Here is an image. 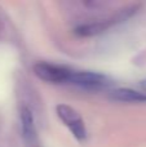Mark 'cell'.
Returning <instances> with one entry per match:
<instances>
[{"instance_id": "1", "label": "cell", "mask_w": 146, "mask_h": 147, "mask_svg": "<svg viewBox=\"0 0 146 147\" xmlns=\"http://www.w3.org/2000/svg\"><path fill=\"white\" fill-rule=\"evenodd\" d=\"M139 9V5H131V7H127L120 9L116 14H114L111 18L106 21H100V22H92V23H85V25H80L78 26L74 30V32L78 36H82V38H91V36H96V35H101L102 32L107 31L111 26L116 25V23H120L127 21L128 18H131L135 13Z\"/></svg>"}, {"instance_id": "2", "label": "cell", "mask_w": 146, "mask_h": 147, "mask_svg": "<svg viewBox=\"0 0 146 147\" xmlns=\"http://www.w3.org/2000/svg\"><path fill=\"white\" fill-rule=\"evenodd\" d=\"M56 112L57 116L59 117L62 123L66 125L70 129V132L72 133L75 138L80 142L87 140V128H85L84 120L82 119L80 114L74 109V107L69 106V105H57L56 107Z\"/></svg>"}, {"instance_id": "3", "label": "cell", "mask_w": 146, "mask_h": 147, "mask_svg": "<svg viewBox=\"0 0 146 147\" xmlns=\"http://www.w3.org/2000/svg\"><path fill=\"white\" fill-rule=\"evenodd\" d=\"M32 70L40 80L51 84H69L72 74L69 67L49 62H38L32 66Z\"/></svg>"}, {"instance_id": "4", "label": "cell", "mask_w": 146, "mask_h": 147, "mask_svg": "<svg viewBox=\"0 0 146 147\" xmlns=\"http://www.w3.org/2000/svg\"><path fill=\"white\" fill-rule=\"evenodd\" d=\"M71 85L79 86L87 90H102L111 85V80L107 76L92 71H76L72 70L70 83Z\"/></svg>"}, {"instance_id": "5", "label": "cell", "mask_w": 146, "mask_h": 147, "mask_svg": "<svg viewBox=\"0 0 146 147\" xmlns=\"http://www.w3.org/2000/svg\"><path fill=\"white\" fill-rule=\"evenodd\" d=\"M111 98L124 103H145L146 93L132 88H118L111 92Z\"/></svg>"}, {"instance_id": "6", "label": "cell", "mask_w": 146, "mask_h": 147, "mask_svg": "<svg viewBox=\"0 0 146 147\" xmlns=\"http://www.w3.org/2000/svg\"><path fill=\"white\" fill-rule=\"evenodd\" d=\"M21 119V129H22V136L26 142H34L36 137V127H35V119L34 114L28 107L23 106L20 112Z\"/></svg>"}, {"instance_id": "7", "label": "cell", "mask_w": 146, "mask_h": 147, "mask_svg": "<svg viewBox=\"0 0 146 147\" xmlns=\"http://www.w3.org/2000/svg\"><path fill=\"white\" fill-rule=\"evenodd\" d=\"M140 90H142L144 93H146V79L142 81H140Z\"/></svg>"}]
</instances>
